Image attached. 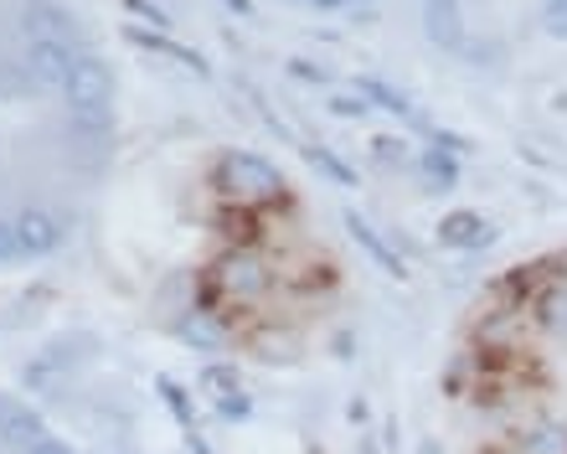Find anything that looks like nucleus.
Masks as SVG:
<instances>
[{
  "label": "nucleus",
  "mask_w": 567,
  "mask_h": 454,
  "mask_svg": "<svg viewBox=\"0 0 567 454\" xmlns=\"http://www.w3.org/2000/svg\"><path fill=\"white\" fill-rule=\"evenodd\" d=\"M217 186L238 202H279L284 197V176L264 155H248V151H227L223 161H217Z\"/></svg>",
  "instance_id": "obj_1"
},
{
  "label": "nucleus",
  "mask_w": 567,
  "mask_h": 454,
  "mask_svg": "<svg viewBox=\"0 0 567 454\" xmlns=\"http://www.w3.org/2000/svg\"><path fill=\"white\" fill-rule=\"evenodd\" d=\"M68 109H93V104H109L114 99V73H109L104 58H93V52H83V58H73V73H68Z\"/></svg>",
  "instance_id": "obj_2"
},
{
  "label": "nucleus",
  "mask_w": 567,
  "mask_h": 454,
  "mask_svg": "<svg viewBox=\"0 0 567 454\" xmlns=\"http://www.w3.org/2000/svg\"><path fill=\"white\" fill-rule=\"evenodd\" d=\"M212 279L233 295V300H258L264 289H269V269L258 264L248 248H238V254H227L217 269H212Z\"/></svg>",
  "instance_id": "obj_3"
},
{
  "label": "nucleus",
  "mask_w": 567,
  "mask_h": 454,
  "mask_svg": "<svg viewBox=\"0 0 567 454\" xmlns=\"http://www.w3.org/2000/svg\"><path fill=\"white\" fill-rule=\"evenodd\" d=\"M68 73H73V52L62 42L37 37V42L27 47V78L37 89H68Z\"/></svg>",
  "instance_id": "obj_4"
},
{
  "label": "nucleus",
  "mask_w": 567,
  "mask_h": 454,
  "mask_svg": "<svg viewBox=\"0 0 567 454\" xmlns=\"http://www.w3.org/2000/svg\"><path fill=\"white\" fill-rule=\"evenodd\" d=\"M16 238H21V254L27 258H47L62 248V227L52 213H42V207H27V213L16 217Z\"/></svg>",
  "instance_id": "obj_5"
},
{
  "label": "nucleus",
  "mask_w": 567,
  "mask_h": 454,
  "mask_svg": "<svg viewBox=\"0 0 567 454\" xmlns=\"http://www.w3.org/2000/svg\"><path fill=\"white\" fill-rule=\"evenodd\" d=\"M42 434H47L42 413L11 398V409H6V419H0V444H11V450H31V444L42 440Z\"/></svg>",
  "instance_id": "obj_6"
},
{
  "label": "nucleus",
  "mask_w": 567,
  "mask_h": 454,
  "mask_svg": "<svg viewBox=\"0 0 567 454\" xmlns=\"http://www.w3.org/2000/svg\"><path fill=\"white\" fill-rule=\"evenodd\" d=\"M423 37L444 52H460L464 47V16L460 6H423Z\"/></svg>",
  "instance_id": "obj_7"
},
{
  "label": "nucleus",
  "mask_w": 567,
  "mask_h": 454,
  "mask_svg": "<svg viewBox=\"0 0 567 454\" xmlns=\"http://www.w3.org/2000/svg\"><path fill=\"white\" fill-rule=\"evenodd\" d=\"M439 243H444V248H485V243H491V227L480 223L475 213H449L444 223H439Z\"/></svg>",
  "instance_id": "obj_8"
},
{
  "label": "nucleus",
  "mask_w": 567,
  "mask_h": 454,
  "mask_svg": "<svg viewBox=\"0 0 567 454\" xmlns=\"http://www.w3.org/2000/svg\"><path fill=\"white\" fill-rule=\"evenodd\" d=\"M130 42L150 47V52H165V58H176V62H181V68H192V73H196V78H207V58H202V52H192V47H181V42H171V37H161V31L130 27Z\"/></svg>",
  "instance_id": "obj_9"
},
{
  "label": "nucleus",
  "mask_w": 567,
  "mask_h": 454,
  "mask_svg": "<svg viewBox=\"0 0 567 454\" xmlns=\"http://www.w3.org/2000/svg\"><path fill=\"white\" fill-rule=\"evenodd\" d=\"M21 21H27V31L37 27L47 37V42H62V31L73 27V21H68V11H58V6H47V0H31L27 11H21Z\"/></svg>",
  "instance_id": "obj_10"
},
{
  "label": "nucleus",
  "mask_w": 567,
  "mask_h": 454,
  "mask_svg": "<svg viewBox=\"0 0 567 454\" xmlns=\"http://www.w3.org/2000/svg\"><path fill=\"white\" fill-rule=\"evenodd\" d=\"M68 120H73L78 135H89V140H109V135H114V109H109V104L68 109Z\"/></svg>",
  "instance_id": "obj_11"
},
{
  "label": "nucleus",
  "mask_w": 567,
  "mask_h": 454,
  "mask_svg": "<svg viewBox=\"0 0 567 454\" xmlns=\"http://www.w3.org/2000/svg\"><path fill=\"white\" fill-rule=\"evenodd\" d=\"M346 227H351V233H357V243H361V248H367V254L377 258V264H382V269H388V274H398V279H403V264H398V258L388 254V243L377 238V233H372V227H367V223H361L357 213L346 217Z\"/></svg>",
  "instance_id": "obj_12"
},
{
  "label": "nucleus",
  "mask_w": 567,
  "mask_h": 454,
  "mask_svg": "<svg viewBox=\"0 0 567 454\" xmlns=\"http://www.w3.org/2000/svg\"><path fill=\"white\" fill-rule=\"evenodd\" d=\"M361 99H367V104H382L388 114H413V104H408L398 89H388L382 78H361Z\"/></svg>",
  "instance_id": "obj_13"
},
{
  "label": "nucleus",
  "mask_w": 567,
  "mask_h": 454,
  "mask_svg": "<svg viewBox=\"0 0 567 454\" xmlns=\"http://www.w3.org/2000/svg\"><path fill=\"white\" fill-rule=\"evenodd\" d=\"M202 388L227 403V398H238V372H233V367H207V372H202Z\"/></svg>",
  "instance_id": "obj_14"
},
{
  "label": "nucleus",
  "mask_w": 567,
  "mask_h": 454,
  "mask_svg": "<svg viewBox=\"0 0 567 454\" xmlns=\"http://www.w3.org/2000/svg\"><path fill=\"white\" fill-rule=\"evenodd\" d=\"M542 27H547V37L567 42V0H547V11H542Z\"/></svg>",
  "instance_id": "obj_15"
},
{
  "label": "nucleus",
  "mask_w": 567,
  "mask_h": 454,
  "mask_svg": "<svg viewBox=\"0 0 567 454\" xmlns=\"http://www.w3.org/2000/svg\"><path fill=\"white\" fill-rule=\"evenodd\" d=\"M423 171H429V176H433V182H454V161H449V155H439V151H429V155H423Z\"/></svg>",
  "instance_id": "obj_16"
},
{
  "label": "nucleus",
  "mask_w": 567,
  "mask_h": 454,
  "mask_svg": "<svg viewBox=\"0 0 567 454\" xmlns=\"http://www.w3.org/2000/svg\"><path fill=\"white\" fill-rule=\"evenodd\" d=\"M289 73L305 78V83H330V68H320V62H310V58H295L289 62Z\"/></svg>",
  "instance_id": "obj_17"
},
{
  "label": "nucleus",
  "mask_w": 567,
  "mask_h": 454,
  "mask_svg": "<svg viewBox=\"0 0 567 454\" xmlns=\"http://www.w3.org/2000/svg\"><path fill=\"white\" fill-rule=\"evenodd\" d=\"M124 6H130L135 16H145L150 27H171V16H165L161 6H155V0H124Z\"/></svg>",
  "instance_id": "obj_18"
},
{
  "label": "nucleus",
  "mask_w": 567,
  "mask_h": 454,
  "mask_svg": "<svg viewBox=\"0 0 567 454\" xmlns=\"http://www.w3.org/2000/svg\"><path fill=\"white\" fill-rule=\"evenodd\" d=\"M181 336H186V341H196V347H217V331H212V326H207L202 316L186 320V331H181Z\"/></svg>",
  "instance_id": "obj_19"
},
{
  "label": "nucleus",
  "mask_w": 567,
  "mask_h": 454,
  "mask_svg": "<svg viewBox=\"0 0 567 454\" xmlns=\"http://www.w3.org/2000/svg\"><path fill=\"white\" fill-rule=\"evenodd\" d=\"M330 109H336L341 120H357V114H367V109H372V104H367L361 93H357V99H351V93H341V99H330Z\"/></svg>",
  "instance_id": "obj_20"
},
{
  "label": "nucleus",
  "mask_w": 567,
  "mask_h": 454,
  "mask_svg": "<svg viewBox=\"0 0 567 454\" xmlns=\"http://www.w3.org/2000/svg\"><path fill=\"white\" fill-rule=\"evenodd\" d=\"M21 258V238H16V223H0V264Z\"/></svg>",
  "instance_id": "obj_21"
},
{
  "label": "nucleus",
  "mask_w": 567,
  "mask_h": 454,
  "mask_svg": "<svg viewBox=\"0 0 567 454\" xmlns=\"http://www.w3.org/2000/svg\"><path fill=\"white\" fill-rule=\"evenodd\" d=\"M403 151H408L403 140H388V135L377 140V161H382V166H398V161H403Z\"/></svg>",
  "instance_id": "obj_22"
},
{
  "label": "nucleus",
  "mask_w": 567,
  "mask_h": 454,
  "mask_svg": "<svg viewBox=\"0 0 567 454\" xmlns=\"http://www.w3.org/2000/svg\"><path fill=\"white\" fill-rule=\"evenodd\" d=\"M310 161H315V166H326L330 176H336V182H351V171H346V166H341V161H336V155H330V151H310Z\"/></svg>",
  "instance_id": "obj_23"
},
{
  "label": "nucleus",
  "mask_w": 567,
  "mask_h": 454,
  "mask_svg": "<svg viewBox=\"0 0 567 454\" xmlns=\"http://www.w3.org/2000/svg\"><path fill=\"white\" fill-rule=\"evenodd\" d=\"M21 454H73V444H68V440H52V434H42V440L31 444V450H21Z\"/></svg>",
  "instance_id": "obj_24"
},
{
  "label": "nucleus",
  "mask_w": 567,
  "mask_h": 454,
  "mask_svg": "<svg viewBox=\"0 0 567 454\" xmlns=\"http://www.w3.org/2000/svg\"><path fill=\"white\" fill-rule=\"evenodd\" d=\"M223 413H227V419H243V413H248V398H227V403H223Z\"/></svg>",
  "instance_id": "obj_25"
},
{
  "label": "nucleus",
  "mask_w": 567,
  "mask_h": 454,
  "mask_svg": "<svg viewBox=\"0 0 567 454\" xmlns=\"http://www.w3.org/2000/svg\"><path fill=\"white\" fill-rule=\"evenodd\" d=\"M227 11H238V16H254V6H248V0H223Z\"/></svg>",
  "instance_id": "obj_26"
},
{
  "label": "nucleus",
  "mask_w": 567,
  "mask_h": 454,
  "mask_svg": "<svg viewBox=\"0 0 567 454\" xmlns=\"http://www.w3.org/2000/svg\"><path fill=\"white\" fill-rule=\"evenodd\" d=\"M310 6H320V11H341L346 0H310Z\"/></svg>",
  "instance_id": "obj_27"
},
{
  "label": "nucleus",
  "mask_w": 567,
  "mask_h": 454,
  "mask_svg": "<svg viewBox=\"0 0 567 454\" xmlns=\"http://www.w3.org/2000/svg\"><path fill=\"white\" fill-rule=\"evenodd\" d=\"M6 409H11V398H6V393H0V419H6Z\"/></svg>",
  "instance_id": "obj_28"
},
{
  "label": "nucleus",
  "mask_w": 567,
  "mask_h": 454,
  "mask_svg": "<svg viewBox=\"0 0 567 454\" xmlns=\"http://www.w3.org/2000/svg\"><path fill=\"white\" fill-rule=\"evenodd\" d=\"M423 6H454V0H423Z\"/></svg>",
  "instance_id": "obj_29"
},
{
  "label": "nucleus",
  "mask_w": 567,
  "mask_h": 454,
  "mask_svg": "<svg viewBox=\"0 0 567 454\" xmlns=\"http://www.w3.org/2000/svg\"><path fill=\"white\" fill-rule=\"evenodd\" d=\"M295 6H310V0H295Z\"/></svg>",
  "instance_id": "obj_30"
}]
</instances>
